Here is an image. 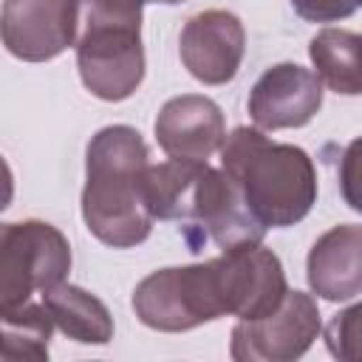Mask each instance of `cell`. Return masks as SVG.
I'll use <instances>...</instances> for the list:
<instances>
[{"mask_svg": "<svg viewBox=\"0 0 362 362\" xmlns=\"http://www.w3.org/2000/svg\"><path fill=\"white\" fill-rule=\"evenodd\" d=\"M147 167L150 150L130 124H107L88 141L82 221L88 232L110 249H133L153 232L156 218L141 189Z\"/></svg>", "mask_w": 362, "mask_h": 362, "instance_id": "obj_1", "label": "cell"}, {"mask_svg": "<svg viewBox=\"0 0 362 362\" xmlns=\"http://www.w3.org/2000/svg\"><path fill=\"white\" fill-rule=\"evenodd\" d=\"M147 209L156 221H178L198 229L221 252L263 243L266 226L246 209L223 170L206 161L170 158L150 164L141 178Z\"/></svg>", "mask_w": 362, "mask_h": 362, "instance_id": "obj_2", "label": "cell"}, {"mask_svg": "<svg viewBox=\"0 0 362 362\" xmlns=\"http://www.w3.org/2000/svg\"><path fill=\"white\" fill-rule=\"evenodd\" d=\"M221 170L266 229L294 226L317 204L311 156L297 144L272 141L260 127H235L223 139Z\"/></svg>", "mask_w": 362, "mask_h": 362, "instance_id": "obj_3", "label": "cell"}, {"mask_svg": "<svg viewBox=\"0 0 362 362\" xmlns=\"http://www.w3.org/2000/svg\"><path fill=\"white\" fill-rule=\"evenodd\" d=\"M144 0H76V71L102 102L133 96L144 79Z\"/></svg>", "mask_w": 362, "mask_h": 362, "instance_id": "obj_4", "label": "cell"}, {"mask_svg": "<svg viewBox=\"0 0 362 362\" xmlns=\"http://www.w3.org/2000/svg\"><path fill=\"white\" fill-rule=\"evenodd\" d=\"M133 311L147 328L164 334L192 331L229 314L218 257L147 274L133 291Z\"/></svg>", "mask_w": 362, "mask_h": 362, "instance_id": "obj_5", "label": "cell"}, {"mask_svg": "<svg viewBox=\"0 0 362 362\" xmlns=\"http://www.w3.org/2000/svg\"><path fill=\"white\" fill-rule=\"evenodd\" d=\"M71 272L68 238L37 218L3 223L0 229V311L17 308L31 294L65 283Z\"/></svg>", "mask_w": 362, "mask_h": 362, "instance_id": "obj_6", "label": "cell"}, {"mask_svg": "<svg viewBox=\"0 0 362 362\" xmlns=\"http://www.w3.org/2000/svg\"><path fill=\"white\" fill-rule=\"evenodd\" d=\"M322 331L317 300L305 291H291L277 311L260 320H238L232 328L229 356L235 362H294Z\"/></svg>", "mask_w": 362, "mask_h": 362, "instance_id": "obj_7", "label": "cell"}, {"mask_svg": "<svg viewBox=\"0 0 362 362\" xmlns=\"http://www.w3.org/2000/svg\"><path fill=\"white\" fill-rule=\"evenodd\" d=\"M3 45L23 62H48L76 45V0H3Z\"/></svg>", "mask_w": 362, "mask_h": 362, "instance_id": "obj_8", "label": "cell"}, {"mask_svg": "<svg viewBox=\"0 0 362 362\" xmlns=\"http://www.w3.org/2000/svg\"><path fill=\"white\" fill-rule=\"evenodd\" d=\"M246 51V31L238 14L206 8L189 17L178 37V54L192 79L226 85L238 76Z\"/></svg>", "mask_w": 362, "mask_h": 362, "instance_id": "obj_9", "label": "cell"}, {"mask_svg": "<svg viewBox=\"0 0 362 362\" xmlns=\"http://www.w3.org/2000/svg\"><path fill=\"white\" fill-rule=\"evenodd\" d=\"M322 79L297 62L266 68L249 90V119L260 130H286L308 124L322 107Z\"/></svg>", "mask_w": 362, "mask_h": 362, "instance_id": "obj_10", "label": "cell"}, {"mask_svg": "<svg viewBox=\"0 0 362 362\" xmlns=\"http://www.w3.org/2000/svg\"><path fill=\"white\" fill-rule=\"evenodd\" d=\"M226 305L238 320H260L280 308L288 294L280 257L263 243H246L218 255Z\"/></svg>", "mask_w": 362, "mask_h": 362, "instance_id": "obj_11", "label": "cell"}, {"mask_svg": "<svg viewBox=\"0 0 362 362\" xmlns=\"http://www.w3.org/2000/svg\"><path fill=\"white\" fill-rule=\"evenodd\" d=\"M156 141L170 158L206 161L226 139L221 107L201 93H181L161 105L156 116Z\"/></svg>", "mask_w": 362, "mask_h": 362, "instance_id": "obj_12", "label": "cell"}, {"mask_svg": "<svg viewBox=\"0 0 362 362\" xmlns=\"http://www.w3.org/2000/svg\"><path fill=\"white\" fill-rule=\"evenodd\" d=\"M305 277L308 288L328 303L362 294V223H337L322 232L308 249Z\"/></svg>", "mask_w": 362, "mask_h": 362, "instance_id": "obj_13", "label": "cell"}, {"mask_svg": "<svg viewBox=\"0 0 362 362\" xmlns=\"http://www.w3.org/2000/svg\"><path fill=\"white\" fill-rule=\"evenodd\" d=\"M54 325L74 342L82 345H107L113 339V317L107 305L74 283H59L42 294Z\"/></svg>", "mask_w": 362, "mask_h": 362, "instance_id": "obj_14", "label": "cell"}, {"mask_svg": "<svg viewBox=\"0 0 362 362\" xmlns=\"http://www.w3.org/2000/svg\"><path fill=\"white\" fill-rule=\"evenodd\" d=\"M308 57L334 93L362 96V34L348 28H322L308 42Z\"/></svg>", "mask_w": 362, "mask_h": 362, "instance_id": "obj_15", "label": "cell"}, {"mask_svg": "<svg viewBox=\"0 0 362 362\" xmlns=\"http://www.w3.org/2000/svg\"><path fill=\"white\" fill-rule=\"evenodd\" d=\"M3 322V359L17 362V359H34L42 362L48 359V345L54 334V320L42 303H23L17 308H3L0 311Z\"/></svg>", "mask_w": 362, "mask_h": 362, "instance_id": "obj_16", "label": "cell"}, {"mask_svg": "<svg viewBox=\"0 0 362 362\" xmlns=\"http://www.w3.org/2000/svg\"><path fill=\"white\" fill-rule=\"evenodd\" d=\"M325 345L339 362H362V303H354L331 317L325 325Z\"/></svg>", "mask_w": 362, "mask_h": 362, "instance_id": "obj_17", "label": "cell"}, {"mask_svg": "<svg viewBox=\"0 0 362 362\" xmlns=\"http://www.w3.org/2000/svg\"><path fill=\"white\" fill-rule=\"evenodd\" d=\"M339 192L345 198V204L362 215V136H356L339 158Z\"/></svg>", "mask_w": 362, "mask_h": 362, "instance_id": "obj_18", "label": "cell"}, {"mask_svg": "<svg viewBox=\"0 0 362 362\" xmlns=\"http://www.w3.org/2000/svg\"><path fill=\"white\" fill-rule=\"evenodd\" d=\"M291 8L308 23H337L348 20L362 8V0H288Z\"/></svg>", "mask_w": 362, "mask_h": 362, "instance_id": "obj_19", "label": "cell"}, {"mask_svg": "<svg viewBox=\"0 0 362 362\" xmlns=\"http://www.w3.org/2000/svg\"><path fill=\"white\" fill-rule=\"evenodd\" d=\"M144 3H167V6H175V3H187V0H144Z\"/></svg>", "mask_w": 362, "mask_h": 362, "instance_id": "obj_20", "label": "cell"}]
</instances>
